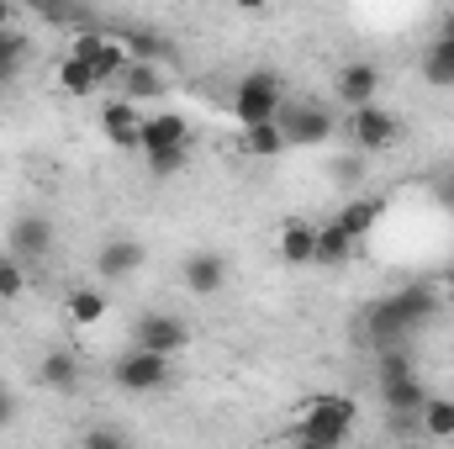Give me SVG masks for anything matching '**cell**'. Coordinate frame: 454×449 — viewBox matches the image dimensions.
<instances>
[{"label": "cell", "instance_id": "obj_29", "mask_svg": "<svg viewBox=\"0 0 454 449\" xmlns=\"http://www.w3.org/2000/svg\"><path fill=\"white\" fill-rule=\"evenodd\" d=\"M328 175H333V180H339L343 191H354V185H359V180H364V148H359V154H339V159H333V169H328Z\"/></svg>", "mask_w": 454, "mask_h": 449}, {"label": "cell", "instance_id": "obj_26", "mask_svg": "<svg viewBox=\"0 0 454 449\" xmlns=\"http://www.w3.org/2000/svg\"><path fill=\"white\" fill-rule=\"evenodd\" d=\"M37 11H43L48 21H59V27H74V32L96 27V21H90V11H85L80 0H37Z\"/></svg>", "mask_w": 454, "mask_h": 449}, {"label": "cell", "instance_id": "obj_15", "mask_svg": "<svg viewBox=\"0 0 454 449\" xmlns=\"http://www.w3.org/2000/svg\"><path fill=\"white\" fill-rule=\"evenodd\" d=\"M333 91H339L343 106H364V101H375V91H380V69L364 64V59H359V64H343Z\"/></svg>", "mask_w": 454, "mask_h": 449}, {"label": "cell", "instance_id": "obj_4", "mask_svg": "<svg viewBox=\"0 0 454 449\" xmlns=\"http://www.w3.org/2000/svg\"><path fill=\"white\" fill-rule=\"evenodd\" d=\"M69 53H80V59L90 64V75H96L101 85L121 80V69L132 64V53H127L121 32H106V27H85V32L74 37V48H69Z\"/></svg>", "mask_w": 454, "mask_h": 449}, {"label": "cell", "instance_id": "obj_18", "mask_svg": "<svg viewBox=\"0 0 454 449\" xmlns=\"http://www.w3.org/2000/svg\"><path fill=\"white\" fill-rule=\"evenodd\" d=\"M418 69H423V85L454 91V37H434L423 48V59H418Z\"/></svg>", "mask_w": 454, "mask_h": 449}, {"label": "cell", "instance_id": "obj_21", "mask_svg": "<svg viewBox=\"0 0 454 449\" xmlns=\"http://www.w3.org/2000/svg\"><path fill=\"white\" fill-rule=\"evenodd\" d=\"M69 323L74 328H90V323H101L106 312H112V296L101 291V286H80V291H69Z\"/></svg>", "mask_w": 454, "mask_h": 449}, {"label": "cell", "instance_id": "obj_36", "mask_svg": "<svg viewBox=\"0 0 454 449\" xmlns=\"http://www.w3.org/2000/svg\"><path fill=\"white\" fill-rule=\"evenodd\" d=\"M16 21V0H0V27H11Z\"/></svg>", "mask_w": 454, "mask_h": 449}, {"label": "cell", "instance_id": "obj_10", "mask_svg": "<svg viewBox=\"0 0 454 449\" xmlns=\"http://www.w3.org/2000/svg\"><path fill=\"white\" fill-rule=\"evenodd\" d=\"M227 275H232V259L217 254V248H196V254L180 264V280H185L191 296H217L227 286Z\"/></svg>", "mask_w": 454, "mask_h": 449}, {"label": "cell", "instance_id": "obj_8", "mask_svg": "<svg viewBox=\"0 0 454 449\" xmlns=\"http://www.w3.org/2000/svg\"><path fill=\"white\" fill-rule=\"evenodd\" d=\"M132 343L159 349V354H180V349L191 343V323L175 318V312H137V323H132Z\"/></svg>", "mask_w": 454, "mask_h": 449}, {"label": "cell", "instance_id": "obj_14", "mask_svg": "<svg viewBox=\"0 0 454 449\" xmlns=\"http://www.w3.org/2000/svg\"><path fill=\"white\" fill-rule=\"evenodd\" d=\"M275 248H280V259L286 264H312L317 259V223H307V217H286L280 232H275Z\"/></svg>", "mask_w": 454, "mask_h": 449}, {"label": "cell", "instance_id": "obj_3", "mask_svg": "<svg viewBox=\"0 0 454 449\" xmlns=\"http://www.w3.org/2000/svg\"><path fill=\"white\" fill-rule=\"evenodd\" d=\"M286 106V85L275 69H248L232 91V116L238 127H254V122H270V116Z\"/></svg>", "mask_w": 454, "mask_h": 449}, {"label": "cell", "instance_id": "obj_6", "mask_svg": "<svg viewBox=\"0 0 454 449\" xmlns=\"http://www.w3.org/2000/svg\"><path fill=\"white\" fill-rule=\"evenodd\" d=\"M386 307L396 312V323H402L407 334H423L428 323H439V312H444V291L428 286V280H412V286H402L396 296H386Z\"/></svg>", "mask_w": 454, "mask_h": 449}, {"label": "cell", "instance_id": "obj_20", "mask_svg": "<svg viewBox=\"0 0 454 449\" xmlns=\"http://www.w3.org/2000/svg\"><path fill=\"white\" fill-rule=\"evenodd\" d=\"M37 381H43L48 391H59V397H74V391H80V365H74V354H64V349L43 354Z\"/></svg>", "mask_w": 454, "mask_h": 449}, {"label": "cell", "instance_id": "obj_13", "mask_svg": "<svg viewBox=\"0 0 454 449\" xmlns=\"http://www.w3.org/2000/svg\"><path fill=\"white\" fill-rule=\"evenodd\" d=\"M191 122L180 112H148L143 116V148L137 154H159V148H191Z\"/></svg>", "mask_w": 454, "mask_h": 449}, {"label": "cell", "instance_id": "obj_5", "mask_svg": "<svg viewBox=\"0 0 454 449\" xmlns=\"http://www.w3.org/2000/svg\"><path fill=\"white\" fill-rule=\"evenodd\" d=\"M275 122L286 132V148H323L333 138V112L317 106V101H286L275 112Z\"/></svg>", "mask_w": 454, "mask_h": 449}, {"label": "cell", "instance_id": "obj_1", "mask_svg": "<svg viewBox=\"0 0 454 449\" xmlns=\"http://www.w3.org/2000/svg\"><path fill=\"white\" fill-rule=\"evenodd\" d=\"M354 418H359V407H354V397H339V391H317V397H307L301 402V423L291 429V439L307 449H339L348 434H354Z\"/></svg>", "mask_w": 454, "mask_h": 449}, {"label": "cell", "instance_id": "obj_35", "mask_svg": "<svg viewBox=\"0 0 454 449\" xmlns=\"http://www.w3.org/2000/svg\"><path fill=\"white\" fill-rule=\"evenodd\" d=\"M434 37H454V11H444V16H439V32H434Z\"/></svg>", "mask_w": 454, "mask_h": 449}, {"label": "cell", "instance_id": "obj_19", "mask_svg": "<svg viewBox=\"0 0 454 449\" xmlns=\"http://www.w3.org/2000/svg\"><path fill=\"white\" fill-rule=\"evenodd\" d=\"M380 212H386V201H380V196H354V191H348V201L339 207V217H333V223H339L348 238H370V227L380 223Z\"/></svg>", "mask_w": 454, "mask_h": 449}, {"label": "cell", "instance_id": "obj_31", "mask_svg": "<svg viewBox=\"0 0 454 449\" xmlns=\"http://www.w3.org/2000/svg\"><path fill=\"white\" fill-rule=\"evenodd\" d=\"M434 201H439V207L454 217V159L439 169V175H434Z\"/></svg>", "mask_w": 454, "mask_h": 449}, {"label": "cell", "instance_id": "obj_32", "mask_svg": "<svg viewBox=\"0 0 454 449\" xmlns=\"http://www.w3.org/2000/svg\"><path fill=\"white\" fill-rule=\"evenodd\" d=\"M85 445H96V449H106V445H127V434H121V429H90V434H85Z\"/></svg>", "mask_w": 454, "mask_h": 449}, {"label": "cell", "instance_id": "obj_27", "mask_svg": "<svg viewBox=\"0 0 454 449\" xmlns=\"http://www.w3.org/2000/svg\"><path fill=\"white\" fill-rule=\"evenodd\" d=\"M143 164H148L159 180H169V175H180V169L191 164V148H159V154H143Z\"/></svg>", "mask_w": 454, "mask_h": 449}, {"label": "cell", "instance_id": "obj_7", "mask_svg": "<svg viewBox=\"0 0 454 449\" xmlns=\"http://www.w3.org/2000/svg\"><path fill=\"white\" fill-rule=\"evenodd\" d=\"M348 132H354V148H364V154H380V148L402 143V122H396V112H386L380 101L348 106Z\"/></svg>", "mask_w": 454, "mask_h": 449}, {"label": "cell", "instance_id": "obj_34", "mask_svg": "<svg viewBox=\"0 0 454 449\" xmlns=\"http://www.w3.org/2000/svg\"><path fill=\"white\" fill-rule=\"evenodd\" d=\"M238 11H248V16H259V11H270V0H232Z\"/></svg>", "mask_w": 454, "mask_h": 449}, {"label": "cell", "instance_id": "obj_37", "mask_svg": "<svg viewBox=\"0 0 454 449\" xmlns=\"http://www.w3.org/2000/svg\"><path fill=\"white\" fill-rule=\"evenodd\" d=\"M444 307H454V280H450V291H444Z\"/></svg>", "mask_w": 454, "mask_h": 449}, {"label": "cell", "instance_id": "obj_16", "mask_svg": "<svg viewBox=\"0 0 454 449\" xmlns=\"http://www.w3.org/2000/svg\"><path fill=\"white\" fill-rule=\"evenodd\" d=\"M116 85H121V96H127V101H137V106L164 96V75H159V64H148V59H132V64L121 69V80H116Z\"/></svg>", "mask_w": 454, "mask_h": 449}, {"label": "cell", "instance_id": "obj_23", "mask_svg": "<svg viewBox=\"0 0 454 449\" xmlns=\"http://www.w3.org/2000/svg\"><path fill=\"white\" fill-rule=\"evenodd\" d=\"M59 91H64V96H74V101H85V96H96V91H101V80L90 75V64H85L80 53H64V59H59Z\"/></svg>", "mask_w": 454, "mask_h": 449}, {"label": "cell", "instance_id": "obj_22", "mask_svg": "<svg viewBox=\"0 0 454 449\" xmlns=\"http://www.w3.org/2000/svg\"><path fill=\"white\" fill-rule=\"evenodd\" d=\"M354 243H359V238H348L339 223H323V227H317V259H312V264L339 270V264H348V259H354Z\"/></svg>", "mask_w": 454, "mask_h": 449}, {"label": "cell", "instance_id": "obj_9", "mask_svg": "<svg viewBox=\"0 0 454 449\" xmlns=\"http://www.w3.org/2000/svg\"><path fill=\"white\" fill-rule=\"evenodd\" d=\"M143 264H148V243H143V238L116 232V238H106V243L96 248V275H101V280H132Z\"/></svg>", "mask_w": 454, "mask_h": 449}, {"label": "cell", "instance_id": "obj_24", "mask_svg": "<svg viewBox=\"0 0 454 449\" xmlns=\"http://www.w3.org/2000/svg\"><path fill=\"white\" fill-rule=\"evenodd\" d=\"M243 148H248L254 159H280V154H286V132H280V122L270 116V122L243 127Z\"/></svg>", "mask_w": 454, "mask_h": 449}, {"label": "cell", "instance_id": "obj_12", "mask_svg": "<svg viewBox=\"0 0 454 449\" xmlns=\"http://www.w3.org/2000/svg\"><path fill=\"white\" fill-rule=\"evenodd\" d=\"M53 238H59V227H53V217H43V212L11 217V254L16 259H48Z\"/></svg>", "mask_w": 454, "mask_h": 449}, {"label": "cell", "instance_id": "obj_11", "mask_svg": "<svg viewBox=\"0 0 454 449\" xmlns=\"http://www.w3.org/2000/svg\"><path fill=\"white\" fill-rule=\"evenodd\" d=\"M101 132H106L112 148L137 154V148H143V112H137V101H127V96L106 101V106H101Z\"/></svg>", "mask_w": 454, "mask_h": 449}, {"label": "cell", "instance_id": "obj_30", "mask_svg": "<svg viewBox=\"0 0 454 449\" xmlns=\"http://www.w3.org/2000/svg\"><path fill=\"white\" fill-rule=\"evenodd\" d=\"M27 291V275H21V264L11 259V254H0V302H16Z\"/></svg>", "mask_w": 454, "mask_h": 449}, {"label": "cell", "instance_id": "obj_17", "mask_svg": "<svg viewBox=\"0 0 454 449\" xmlns=\"http://www.w3.org/2000/svg\"><path fill=\"white\" fill-rule=\"evenodd\" d=\"M27 59H32V37H27L16 21H11V27H0V91L21 80Z\"/></svg>", "mask_w": 454, "mask_h": 449}, {"label": "cell", "instance_id": "obj_33", "mask_svg": "<svg viewBox=\"0 0 454 449\" xmlns=\"http://www.w3.org/2000/svg\"><path fill=\"white\" fill-rule=\"evenodd\" d=\"M11 423H16V402H11V391L0 381V429H11Z\"/></svg>", "mask_w": 454, "mask_h": 449}, {"label": "cell", "instance_id": "obj_2", "mask_svg": "<svg viewBox=\"0 0 454 449\" xmlns=\"http://www.w3.org/2000/svg\"><path fill=\"white\" fill-rule=\"evenodd\" d=\"M169 375H175V354H159V349H143V343L121 349L112 359V381L121 391H132V397L169 386Z\"/></svg>", "mask_w": 454, "mask_h": 449}, {"label": "cell", "instance_id": "obj_25", "mask_svg": "<svg viewBox=\"0 0 454 449\" xmlns=\"http://www.w3.org/2000/svg\"><path fill=\"white\" fill-rule=\"evenodd\" d=\"M418 418H423L428 439H454V397H428Z\"/></svg>", "mask_w": 454, "mask_h": 449}, {"label": "cell", "instance_id": "obj_28", "mask_svg": "<svg viewBox=\"0 0 454 449\" xmlns=\"http://www.w3.org/2000/svg\"><path fill=\"white\" fill-rule=\"evenodd\" d=\"M121 43H127V53H132V59H148V64H159V59L169 53L153 32H137V27H132V32H121Z\"/></svg>", "mask_w": 454, "mask_h": 449}]
</instances>
